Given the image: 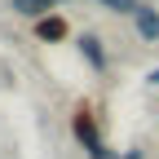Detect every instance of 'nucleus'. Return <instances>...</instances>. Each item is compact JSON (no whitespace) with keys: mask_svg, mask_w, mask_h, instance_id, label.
<instances>
[{"mask_svg":"<svg viewBox=\"0 0 159 159\" xmlns=\"http://www.w3.org/2000/svg\"><path fill=\"white\" fill-rule=\"evenodd\" d=\"M80 49H84V57H89L93 66H106V57H102V49H97V40H93V35H84V40H80Z\"/></svg>","mask_w":159,"mask_h":159,"instance_id":"3","label":"nucleus"},{"mask_svg":"<svg viewBox=\"0 0 159 159\" xmlns=\"http://www.w3.org/2000/svg\"><path fill=\"white\" fill-rule=\"evenodd\" d=\"M150 80H155V84H159V71H150Z\"/></svg>","mask_w":159,"mask_h":159,"instance_id":"7","label":"nucleus"},{"mask_svg":"<svg viewBox=\"0 0 159 159\" xmlns=\"http://www.w3.org/2000/svg\"><path fill=\"white\" fill-rule=\"evenodd\" d=\"M97 5H106V9H115V13H133V18H137V9H142L137 0H97Z\"/></svg>","mask_w":159,"mask_h":159,"instance_id":"4","label":"nucleus"},{"mask_svg":"<svg viewBox=\"0 0 159 159\" xmlns=\"http://www.w3.org/2000/svg\"><path fill=\"white\" fill-rule=\"evenodd\" d=\"M93 159H119V155H111L106 146H97V150H93Z\"/></svg>","mask_w":159,"mask_h":159,"instance_id":"6","label":"nucleus"},{"mask_svg":"<svg viewBox=\"0 0 159 159\" xmlns=\"http://www.w3.org/2000/svg\"><path fill=\"white\" fill-rule=\"evenodd\" d=\"M40 35H44V40H57V35H62V22H57V18H53V22H40Z\"/></svg>","mask_w":159,"mask_h":159,"instance_id":"5","label":"nucleus"},{"mask_svg":"<svg viewBox=\"0 0 159 159\" xmlns=\"http://www.w3.org/2000/svg\"><path fill=\"white\" fill-rule=\"evenodd\" d=\"M49 5H62V0H13V9H18V13H27V18H35V13H44Z\"/></svg>","mask_w":159,"mask_h":159,"instance_id":"2","label":"nucleus"},{"mask_svg":"<svg viewBox=\"0 0 159 159\" xmlns=\"http://www.w3.org/2000/svg\"><path fill=\"white\" fill-rule=\"evenodd\" d=\"M128 159H142V155H137V150H133V155H128Z\"/></svg>","mask_w":159,"mask_h":159,"instance_id":"8","label":"nucleus"},{"mask_svg":"<svg viewBox=\"0 0 159 159\" xmlns=\"http://www.w3.org/2000/svg\"><path fill=\"white\" fill-rule=\"evenodd\" d=\"M137 31H142L146 40H159V13L142 5V9H137Z\"/></svg>","mask_w":159,"mask_h":159,"instance_id":"1","label":"nucleus"}]
</instances>
